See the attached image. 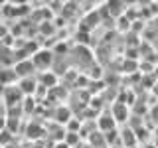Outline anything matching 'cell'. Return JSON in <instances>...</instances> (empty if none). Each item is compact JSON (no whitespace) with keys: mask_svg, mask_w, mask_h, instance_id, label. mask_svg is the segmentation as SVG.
Wrapping results in <instances>:
<instances>
[{"mask_svg":"<svg viewBox=\"0 0 158 148\" xmlns=\"http://www.w3.org/2000/svg\"><path fill=\"white\" fill-rule=\"evenodd\" d=\"M34 69H36V65H34L32 59H22V61H18L16 65H14V71H16V75H22L24 77H30L34 73Z\"/></svg>","mask_w":158,"mask_h":148,"instance_id":"1","label":"cell"},{"mask_svg":"<svg viewBox=\"0 0 158 148\" xmlns=\"http://www.w3.org/2000/svg\"><path fill=\"white\" fill-rule=\"evenodd\" d=\"M49 63H52V51H38L36 56H34V65L36 67L46 69Z\"/></svg>","mask_w":158,"mask_h":148,"instance_id":"2","label":"cell"},{"mask_svg":"<svg viewBox=\"0 0 158 148\" xmlns=\"http://www.w3.org/2000/svg\"><path fill=\"white\" fill-rule=\"evenodd\" d=\"M36 87H40V85L36 83V79H32V77H24L22 81H20V85H18V89L24 93V95H32V93L36 91Z\"/></svg>","mask_w":158,"mask_h":148,"instance_id":"3","label":"cell"},{"mask_svg":"<svg viewBox=\"0 0 158 148\" xmlns=\"http://www.w3.org/2000/svg\"><path fill=\"white\" fill-rule=\"evenodd\" d=\"M115 117H109V115H105V117H101V121H99V125H101V128L103 130H107V132H111V128L115 126V121H113Z\"/></svg>","mask_w":158,"mask_h":148,"instance_id":"4","label":"cell"},{"mask_svg":"<svg viewBox=\"0 0 158 148\" xmlns=\"http://www.w3.org/2000/svg\"><path fill=\"white\" fill-rule=\"evenodd\" d=\"M40 79H42V87H56V81H57V77L52 75V73H44Z\"/></svg>","mask_w":158,"mask_h":148,"instance_id":"5","label":"cell"}]
</instances>
